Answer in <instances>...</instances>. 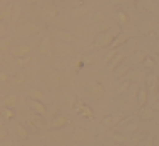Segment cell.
<instances>
[{"instance_id":"6da1fadb","label":"cell","mask_w":159,"mask_h":146,"mask_svg":"<svg viewBox=\"0 0 159 146\" xmlns=\"http://www.w3.org/2000/svg\"><path fill=\"white\" fill-rule=\"evenodd\" d=\"M43 14H45V17H48V19H55L57 16H58V11L55 9V5L46 4L45 9H43Z\"/></svg>"},{"instance_id":"7a4b0ae2","label":"cell","mask_w":159,"mask_h":146,"mask_svg":"<svg viewBox=\"0 0 159 146\" xmlns=\"http://www.w3.org/2000/svg\"><path fill=\"white\" fill-rule=\"evenodd\" d=\"M29 52H31V46H28V45H19L17 48L14 50V55L22 57V55H28Z\"/></svg>"},{"instance_id":"3957f363","label":"cell","mask_w":159,"mask_h":146,"mask_svg":"<svg viewBox=\"0 0 159 146\" xmlns=\"http://www.w3.org/2000/svg\"><path fill=\"white\" fill-rule=\"evenodd\" d=\"M111 41H113V36H111V35H103V38L98 40L96 45L98 46H106V45H110Z\"/></svg>"},{"instance_id":"277c9868","label":"cell","mask_w":159,"mask_h":146,"mask_svg":"<svg viewBox=\"0 0 159 146\" xmlns=\"http://www.w3.org/2000/svg\"><path fill=\"white\" fill-rule=\"evenodd\" d=\"M58 36H62V38H63V40H67V41H74V38H72V36L65 35V33H58Z\"/></svg>"},{"instance_id":"5b68a950","label":"cell","mask_w":159,"mask_h":146,"mask_svg":"<svg viewBox=\"0 0 159 146\" xmlns=\"http://www.w3.org/2000/svg\"><path fill=\"white\" fill-rule=\"evenodd\" d=\"M118 17H120L121 24H125V21H127V19H125V16H123V14H118Z\"/></svg>"}]
</instances>
